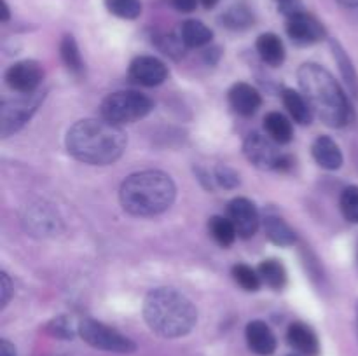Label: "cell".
I'll list each match as a JSON object with an SVG mask.
<instances>
[{
  "label": "cell",
  "mask_w": 358,
  "mask_h": 356,
  "mask_svg": "<svg viewBox=\"0 0 358 356\" xmlns=\"http://www.w3.org/2000/svg\"><path fill=\"white\" fill-rule=\"evenodd\" d=\"M66 150L77 161L93 166L112 164L126 150V135L121 126L107 119H83L66 133Z\"/></svg>",
  "instance_id": "cell-1"
},
{
  "label": "cell",
  "mask_w": 358,
  "mask_h": 356,
  "mask_svg": "<svg viewBox=\"0 0 358 356\" xmlns=\"http://www.w3.org/2000/svg\"><path fill=\"white\" fill-rule=\"evenodd\" d=\"M143 318L154 334L177 339L194 328L198 311L184 293L175 288H154L143 302Z\"/></svg>",
  "instance_id": "cell-2"
},
{
  "label": "cell",
  "mask_w": 358,
  "mask_h": 356,
  "mask_svg": "<svg viewBox=\"0 0 358 356\" xmlns=\"http://www.w3.org/2000/svg\"><path fill=\"white\" fill-rule=\"evenodd\" d=\"M177 187L170 175L157 170L129 175L121 185L119 201L133 216H154L166 212L175 201Z\"/></svg>",
  "instance_id": "cell-3"
},
{
  "label": "cell",
  "mask_w": 358,
  "mask_h": 356,
  "mask_svg": "<svg viewBox=\"0 0 358 356\" xmlns=\"http://www.w3.org/2000/svg\"><path fill=\"white\" fill-rule=\"evenodd\" d=\"M297 77L313 114H317L325 124L334 128L348 124L352 119V107L341 86L327 70L315 63H306L299 68Z\"/></svg>",
  "instance_id": "cell-4"
},
{
  "label": "cell",
  "mask_w": 358,
  "mask_h": 356,
  "mask_svg": "<svg viewBox=\"0 0 358 356\" xmlns=\"http://www.w3.org/2000/svg\"><path fill=\"white\" fill-rule=\"evenodd\" d=\"M150 110H152L150 98L136 91H117L108 94L100 107L101 117L117 126L131 124L145 117Z\"/></svg>",
  "instance_id": "cell-5"
},
{
  "label": "cell",
  "mask_w": 358,
  "mask_h": 356,
  "mask_svg": "<svg viewBox=\"0 0 358 356\" xmlns=\"http://www.w3.org/2000/svg\"><path fill=\"white\" fill-rule=\"evenodd\" d=\"M77 334L91 348L101 349V351L133 353L136 349L135 342L131 339L119 334L117 330L100 323V321L91 320V318H86V320L80 321L79 327H77Z\"/></svg>",
  "instance_id": "cell-6"
},
{
  "label": "cell",
  "mask_w": 358,
  "mask_h": 356,
  "mask_svg": "<svg viewBox=\"0 0 358 356\" xmlns=\"http://www.w3.org/2000/svg\"><path fill=\"white\" fill-rule=\"evenodd\" d=\"M275 143V140H271L269 136L252 133L245 140L243 152L247 159L261 170H287L292 166V161L289 156L278 152Z\"/></svg>",
  "instance_id": "cell-7"
},
{
  "label": "cell",
  "mask_w": 358,
  "mask_h": 356,
  "mask_svg": "<svg viewBox=\"0 0 358 356\" xmlns=\"http://www.w3.org/2000/svg\"><path fill=\"white\" fill-rule=\"evenodd\" d=\"M42 100H44V93L27 94V98H21V100L3 101L2 107H0V131H2V136H9L20 128H23L30 121V117L37 110Z\"/></svg>",
  "instance_id": "cell-8"
},
{
  "label": "cell",
  "mask_w": 358,
  "mask_h": 356,
  "mask_svg": "<svg viewBox=\"0 0 358 356\" xmlns=\"http://www.w3.org/2000/svg\"><path fill=\"white\" fill-rule=\"evenodd\" d=\"M42 75L44 72L37 61L23 59V61H17L9 66V70L6 72V82L10 89L17 91V93L34 94L41 84Z\"/></svg>",
  "instance_id": "cell-9"
},
{
  "label": "cell",
  "mask_w": 358,
  "mask_h": 356,
  "mask_svg": "<svg viewBox=\"0 0 358 356\" xmlns=\"http://www.w3.org/2000/svg\"><path fill=\"white\" fill-rule=\"evenodd\" d=\"M227 218L233 222L238 236L248 239L254 236L259 229V212L254 202L247 198H236L227 206Z\"/></svg>",
  "instance_id": "cell-10"
},
{
  "label": "cell",
  "mask_w": 358,
  "mask_h": 356,
  "mask_svg": "<svg viewBox=\"0 0 358 356\" xmlns=\"http://www.w3.org/2000/svg\"><path fill=\"white\" fill-rule=\"evenodd\" d=\"M287 34H289V37L296 44L310 45L324 38L325 28L317 17L303 10V13L294 14V16L289 17V21H287Z\"/></svg>",
  "instance_id": "cell-11"
},
{
  "label": "cell",
  "mask_w": 358,
  "mask_h": 356,
  "mask_svg": "<svg viewBox=\"0 0 358 356\" xmlns=\"http://www.w3.org/2000/svg\"><path fill=\"white\" fill-rule=\"evenodd\" d=\"M129 75L133 80L147 87L159 86L166 80L168 66L154 56H138L131 61Z\"/></svg>",
  "instance_id": "cell-12"
},
{
  "label": "cell",
  "mask_w": 358,
  "mask_h": 356,
  "mask_svg": "<svg viewBox=\"0 0 358 356\" xmlns=\"http://www.w3.org/2000/svg\"><path fill=\"white\" fill-rule=\"evenodd\" d=\"M262 100L261 94L255 87H252L250 84L238 82L231 87L229 91V105L236 114L248 117V115H254L255 112L261 107Z\"/></svg>",
  "instance_id": "cell-13"
},
{
  "label": "cell",
  "mask_w": 358,
  "mask_h": 356,
  "mask_svg": "<svg viewBox=\"0 0 358 356\" xmlns=\"http://www.w3.org/2000/svg\"><path fill=\"white\" fill-rule=\"evenodd\" d=\"M247 344L255 355L259 356H269L275 353L276 349V337L271 332V328L264 323V321H250L247 325Z\"/></svg>",
  "instance_id": "cell-14"
},
{
  "label": "cell",
  "mask_w": 358,
  "mask_h": 356,
  "mask_svg": "<svg viewBox=\"0 0 358 356\" xmlns=\"http://www.w3.org/2000/svg\"><path fill=\"white\" fill-rule=\"evenodd\" d=\"M287 341L297 353L304 356H317L320 351L317 334L306 323H301V321L290 325L289 330H287Z\"/></svg>",
  "instance_id": "cell-15"
},
{
  "label": "cell",
  "mask_w": 358,
  "mask_h": 356,
  "mask_svg": "<svg viewBox=\"0 0 358 356\" xmlns=\"http://www.w3.org/2000/svg\"><path fill=\"white\" fill-rule=\"evenodd\" d=\"M311 152H313L318 166H322L324 170L334 171L343 166V152L331 136H318L311 147Z\"/></svg>",
  "instance_id": "cell-16"
},
{
  "label": "cell",
  "mask_w": 358,
  "mask_h": 356,
  "mask_svg": "<svg viewBox=\"0 0 358 356\" xmlns=\"http://www.w3.org/2000/svg\"><path fill=\"white\" fill-rule=\"evenodd\" d=\"M255 45H257V52L262 61L268 63V65L280 66L285 59V47H283V42L280 40L278 35L262 34Z\"/></svg>",
  "instance_id": "cell-17"
},
{
  "label": "cell",
  "mask_w": 358,
  "mask_h": 356,
  "mask_svg": "<svg viewBox=\"0 0 358 356\" xmlns=\"http://www.w3.org/2000/svg\"><path fill=\"white\" fill-rule=\"evenodd\" d=\"M283 105L289 110L290 117L299 124H310L313 121V110H311L304 94L294 89H285L283 91Z\"/></svg>",
  "instance_id": "cell-18"
},
{
  "label": "cell",
  "mask_w": 358,
  "mask_h": 356,
  "mask_svg": "<svg viewBox=\"0 0 358 356\" xmlns=\"http://www.w3.org/2000/svg\"><path fill=\"white\" fill-rule=\"evenodd\" d=\"M264 229L266 236L273 241L278 246H292L296 243L297 236L292 229H290L289 223L283 218L275 215H268L264 220Z\"/></svg>",
  "instance_id": "cell-19"
},
{
  "label": "cell",
  "mask_w": 358,
  "mask_h": 356,
  "mask_svg": "<svg viewBox=\"0 0 358 356\" xmlns=\"http://www.w3.org/2000/svg\"><path fill=\"white\" fill-rule=\"evenodd\" d=\"M264 129L266 133H268L269 138L275 140L280 145L289 143L294 136L292 124H290L289 119L283 114H280V112H269V114L266 115Z\"/></svg>",
  "instance_id": "cell-20"
},
{
  "label": "cell",
  "mask_w": 358,
  "mask_h": 356,
  "mask_svg": "<svg viewBox=\"0 0 358 356\" xmlns=\"http://www.w3.org/2000/svg\"><path fill=\"white\" fill-rule=\"evenodd\" d=\"M180 38L187 47H203V45L212 42L213 31L206 24H203L201 21L189 20L182 24Z\"/></svg>",
  "instance_id": "cell-21"
},
{
  "label": "cell",
  "mask_w": 358,
  "mask_h": 356,
  "mask_svg": "<svg viewBox=\"0 0 358 356\" xmlns=\"http://www.w3.org/2000/svg\"><path fill=\"white\" fill-rule=\"evenodd\" d=\"M259 276H261L262 283L269 286V288L282 290L287 285V271L283 267V264H280L275 258H269V260L261 262L257 269Z\"/></svg>",
  "instance_id": "cell-22"
},
{
  "label": "cell",
  "mask_w": 358,
  "mask_h": 356,
  "mask_svg": "<svg viewBox=\"0 0 358 356\" xmlns=\"http://www.w3.org/2000/svg\"><path fill=\"white\" fill-rule=\"evenodd\" d=\"M208 230H210V234H212L213 239H215L217 243L224 248L231 246L238 236L233 222H231L227 216H219V215L212 216L208 222Z\"/></svg>",
  "instance_id": "cell-23"
},
{
  "label": "cell",
  "mask_w": 358,
  "mask_h": 356,
  "mask_svg": "<svg viewBox=\"0 0 358 356\" xmlns=\"http://www.w3.org/2000/svg\"><path fill=\"white\" fill-rule=\"evenodd\" d=\"M59 52H62V59L66 65V68L73 73L83 72V56H80L79 45H77L76 38L72 35H65L59 44Z\"/></svg>",
  "instance_id": "cell-24"
},
{
  "label": "cell",
  "mask_w": 358,
  "mask_h": 356,
  "mask_svg": "<svg viewBox=\"0 0 358 356\" xmlns=\"http://www.w3.org/2000/svg\"><path fill=\"white\" fill-rule=\"evenodd\" d=\"M332 49H334V58L338 61L339 70H341L343 79L348 84L350 91L353 93V96H358V77L355 68H353V63L350 61V58L346 56V52L343 51L341 45L338 42H332Z\"/></svg>",
  "instance_id": "cell-25"
},
{
  "label": "cell",
  "mask_w": 358,
  "mask_h": 356,
  "mask_svg": "<svg viewBox=\"0 0 358 356\" xmlns=\"http://www.w3.org/2000/svg\"><path fill=\"white\" fill-rule=\"evenodd\" d=\"M233 278L238 285L241 286L247 292H257L261 288V276L255 269H252L250 265L247 264H236L233 267Z\"/></svg>",
  "instance_id": "cell-26"
},
{
  "label": "cell",
  "mask_w": 358,
  "mask_h": 356,
  "mask_svg": "<svg viewBox=\"0 0 358 356\" xmlns=\"http://www.w3.org/2000/svg\"><path fill=\"white\" fill-rule=\"evenodd\" d=\"M27 222L30 223V227L37 234H41V232L49 234L56 229V223H58V220H56L55 213L49 212L45 206L44 208H42V206H37V208L31 212V215L28 216Z\"/></svg>",
  "instance_id": "cell-27"
},
{
  "label": "cell",
  "mask_w": 358,
  "mask_h": 356,
  "mask_svg": "<svg viewBox=\"0 0 358 356\" xmlns=\"http://www.w3.org/2000/svg\"><path fill=\"white\" fill-rule=\"evenodd\" d=\"M105 6L114 16L122 20H136L142 14L140 0H105Z\"/></svg>",
  "instance_id": "cell-28"
},
{
  "label": "cell",
  "mask_w": 358,
  "mask_h": 356,
  "mask_svg": "<svg viewBox=\"0 0 358 356\" xmlns=\"http://www.w3.org/2000/svg\"><path fill=\"white\" fill-rule=\"evenodd\" d=\"M339 205L345 218L352 223H358V185H350L343 191Z\"/></svg>",
  "instance_id": "cell-29"
},
{
  "label": "cell",
  "mask_w": 358,
  "mask_h": 356,
  "mask_svg": "<svg viewBox=\"0 0 358 356\" xmlns=\"http://www.w3.org/2000/svg\"><path fill=\"white\" fill-rule=\"evenodd\" d=\"M222 21L226 23L227 28H233V30H241V28L250 27L252 21H254V17H252L250 10L245 9V7H241V6H238V7H233V9L227 10V13L224 14Z\"/></svg>",
  "instance_id": "cell-30"
},
{
  "label": "cell",
  "mask_w": 358,
  "mask_h": 356,
  "mask_svg": "<svg viewBox=\"0 0 358 356\" xmlns=\"http://www.w3.org/2000/svg\"><path fill=\"white\" fill-rule=\"evenodd\" d=\"M48 332L59 339H72L73 334H76L72 327V321H70L66 316L55 318V320L48 325Z\"/></svg>",
  "instance_id": "cell-31"
},
{
  "label": "cell",
  "mask_w": 358,
  "mask_h": 356,
  "mask_svg": "<svg viewBox=\"0 0 358 356\" xmlns=\"http://www.w3.org/2000/svg\"><path fill=\"white\" fill-rule=\"evenodd\" d=\"M215 180L219 181L220 187L234 188L240 185V175H238L233 168L224 164V166H219L215 170Z\"/></svg>",
  "instance_id": "cell-32"
},
{
  "label": "cell",
  "mask_w": 358,
  "mask_h": 356,
  "mask_svg": "<svg viewBox=\"0 0 358 356\" xmlns=\"http://www.w3.org/2000/svg\"><path fill=\"white\" fill-rule=\"evenodd\" d=\"M182 44H184V40H182V38L164 37L159 47L170 56H182V54H184V52H182Z\"/></svg>",
  "instance_id": "cell-33"
},
{
  "label": "cell",
  "mask_w": 358,
  "mask_h": 356,
  "mask_svg": "<svg viewBox=\"0 0 358 356\" xmlns=\"http://www.w3.org/2000/svg\"><path fill=\"white\" fill-rule=\"evenodd\" d=\"M10 297H13V285H10V279L6 272L0 274V304L2 307H6L9 304Z\"/></svg>",
  "instance_id": "cell-34"
},
{
  "label": "cell",
  "mask_w": 358,
  "mask_h": 356,
  "mask_svg": "<svg viewBox=\"0 0 358 356\" xmlns=\"http://www.w3.org/2000/svg\"><path fill=\"white\" fill-rule=\"evenodd\" d=\"M276 2H278V9L287 17L303 13V3H301V0H276Z\"/></svg>",
  "instance_id": "cell-35"
},
{
  "label": "cell",
  "mask_w": 358,
  "mask_h": 356,
  "mask_svg": "<svg viewBox=\"0 0 358 356\" xmlns=\"http://www.w3.org/2000/svg\"><path fill=\"white\" fill-rule=\"evenodd\" d=\"M171 3L182 13H191L198 6V0H171Z\"/></svg>",
  "instance_id": "cell-36"
},
{
  "label": "cell",
  "mask_w": 358,
  "mask_h": 356,
  "mask_svg": "<svg viewBox=\"0 0 358 356\" xmlns=\"http://www.w3.org/2000/svg\"><path fill=\"white\" fill-rule=\"evenodd\" d=\"M0 356H17L16 348H14L7 339H2V341H0Z\"/></svg>",
  "instance_id": "cell-37"
},
{
  "label": "cell",
  "mask_w": 358,
  "mask_h": 356,
  "mask_svg": "<svg viewBox=\"0 0 358 356\" xmlns=\"http://www.w3.org/2000/svg\"><path fill=\"white\" fill-rule=\"evenodd\" d=\"M10 13H9V6H7L6 0H2V21H9Z\"/></svg>",
  "instance_id": "cell-38"
},
{
  "label": "cell",
  "mask_w": 358,
  "mask_h": 356,
  "mask_svg": "<svg viewBox=\"0 0 358 356\" xmlns=\"http://www.w3.org/2000/svg\"><path fill=\"white\" fill-rule=\"evenodd\" d=\"M199 2H201L203 6L208 7V9H210V7H215L217 3H219V0H199Z\"/></svg>",
  "instance_id": "cell-39"
},
{
  "label": "cell",
  "mask_w": 358,
  "mask_h": 356,
  "mask_svg": "<svg viewBox=\"0 0 358 356\" xmlns=\"http://www.w3.org/2000/svg\"><path fill=\"white\" fill-rule=\"evenodd\" d=\"M339 2L346 7H357L358 6V0H339Z\"/></svg>",
  "instance_id": "cell-40"
},
{
  "label": "cell",
  "mask_w": 358,
  "mask_h": 356,
  "mask_svg": "<svg viewBox=\"0 0 358 356\" xmlns=\"http://www.w3.org/2000/svg\"><path fill=\"white\" fill-rule=\"evenodd\" d=\"M357 328H358V302H357Z\"/></svg>",
  "instance_id": "cell-41"
},
{
  "label": "cell",
  "mask_w": 358,
  "mask_h": 356,
  "mask_svg": "<svg viewBox=\"0 0 358 356\" xmlns=\"http://www.w3.org/2000/svg\"><path fill=\"white\" fill-rule=\"evenodd\" d=\"M290 356H296V355H290Z\"/></svg>",
  "instance_id": "cell-42"
}]
</instances>
